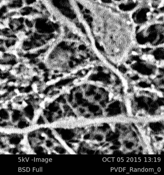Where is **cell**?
I'll list each match as a JSON object with an SVG mask.
<instances>
[{
  "instance_id": "1",
  "label": "cell",
  "mask_w": 164,
  "mask_h": 175,
  "mask_svg": "<svg viewBox=\"0 0 164 175\" xmlns=\"http://www.w3.org/2000/svg\"><path fill=\"white\" fill-rule=\"evenodd\" d=\"M52 15L58 21L66 24L71 23L81 19L75 0H41Z\"/></svg>"
},
{
  "instance_id": "2",
  "label": "cell",
  "mask_w": 164,
  "mask_h": 175,
  "mask_svg": "<svg viewBox=\"0 0 164 175\" xmlns=\"http://www.w3.org/2000/svg\"><path fill=\"white\" fill-rule=\"evenodd\" d=\"M5 2L11 11H19L25 5L24 0H8Z\"/></svg>"
},
{
  "instance_id": "3",
  "label": "cell",
  "mask_w": 164,
  "mask_h": 175,
  "mask_svg": "<svg viewBox=\"0 0 164 175\" xmlns=\"http://www.w3.org/2000/svg\"><path fill=\"white\" fill-rule=\"evenodd\" d=\"M9 11L5 2H3L0 5V21L7 22Z\"/></svg>"
},
{
  "instance_id": "4",
  "label": "cell",
  "mask_w": 164,
  "mask_h": 175,
  "mask_svg": "<svg viewBox=\"0 0 164 175\" xmlns=\"http://www.w3.org/2000/svg\"><path fill=\"white\" fill-rule=\"evenodd\" d=\"M3 2L2 1V0H0V5Z\"/></svg>"
}]
</instances>
